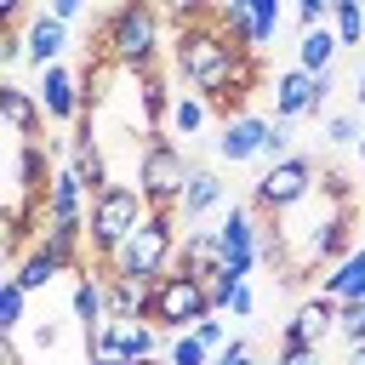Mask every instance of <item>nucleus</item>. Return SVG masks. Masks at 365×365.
Segmentation results:
<instances>
[{
	"label": "nucleus",
	"mask_w": 365,
	"mask_h": 365,
	"mask_svg": "<svg viewBox=\"0 0 365 365\" xmlns=\"http://www.w3.org/2000/svg\"><path fill=\"white\" fill-rule=\"evenodd\" d=\"M57 336H63V331H57L51 319H40V325H34V348H57Z\"/></svg>",
	"instance_id": "obj_37"
},
{
	"label": "nucleus",
	"mask_w": 365,
	"mask_h": 365,
	"mask_svg": "<svg viewBox=\"0 0 365 365\" xmlns=\"http://www.w3.org/2000/svg\"><path fill=\"white\" fill-rule=\"evenodd\" d=\"M86 365H137V359H131L125 348H114V342L103 336V342H91V348H86Z\"/></svg>",
	"instance_id": "obj_31"
},
{
	"label": "nucleus",
	"mask_w": 365,
	"mask_h": 365,
	"mask_svg": "<svg viewBox=\"0 0 365 365\" xmlns=\"http://www.w3.org/2000/svg\"><path fill=\"white\" fill-rule=\"evenodd\" d=\"M108 274V268H103ZM148 308H154V279H143V274H108V314H120V319H148Z\"/></svg>",
	"instance_id": "obj_17"
},
{
	"label": "nucleus",
	"mask_w": 365,
	"mask_h": 365,
	"mask_svg": "<svg viewBox=\"0 0 365 365\" xmlns=\"http://www.w3.org/2000/svg\"><path fill=\"white\" fill-rule=\"evenodd\" d=\"M188 171H194L188 148H177L165 131L148 137L143 154H137V188H143L148 211H177V200H182V188H188Z\"/></svg>",
	"instance_id": "obj_4"
},
{
	"label": "nucleus",
	"mask_w": 365,
	"mask_h": 365,
	"mask_svg": "<svg viewBox=\"0 0 365 365\" xmlns=\"http://www.w3.org/2000/svg\"><path fill=\"white\" fill-rule=\"evenodd\" d=\"M46 11H51V17H63V23H74V17L86 11V0H46Z\"/></svg>",
	"instance_id": "obj_36"
},
{
	"label": "nucleus",
	"mask_w": 365,
	"mask_h": 365,
	"mask_svg": "<svg viewBox=\"0 0 365 365\" xmlns=\"http://www.w3.org/2000/svg\"><path fill=\"white\" fill-rule=\"evenodd\" d=\"M148 217V200H143V188L137 182H114L108 194H97L91 200V222H86V240H91V251L108 262V251L137 228Z\"/></svg>",
	"instance_id": "obj_6"
},
{
	"label": "nucleus",
	"mask_w": 365,
	"mask_h": 365,
	"mask_svg": "<svg viewBox=\"0 0 365 365\" xmlns=\"http://www.w3.org/2000/svg\"><path fill=\"white\" fill-rule=\"evenodd\" d=\"M0 114H6V125H11L23 143H40V131H46V108H40V97H34L29 86L6 80V86H0Z\"/></svg>",
	"instance_id": "obj_13"
},
{
	"label": "nucleus",
	"mask_w": 365,
	"mask_h": 365,
	"mask_svg": "<svg viewBox=\"0 0 365 365\" xmlns=\"http://www.w3.org/2000/svg\"><path fill=\"white\" fill-rule=\"evenodd\" d=\"M57 274H68V262H63V257H57V251H51L46 240H34V245H29V251H23L17 262H11V279H17V285H23L29 297H34V291H46V285H51Z\"/></svg>",
	"instance_id": "obj_16"
},
{
	"label": "nucleus",
	"mask_w": 365,
	"mask_h": 365,
	"mask_svg": "<svg viewBox=\"0 0 365 365\" xmlns=\"http://www.w3.org/2000/svg\"><path fill=\"white\" fill-rule=\"evenodd\" d=\"M336 51H342V40H336L325 23H319V29H302V40H297V68H308V74H325Z\"/></svg>",
	"instance_id": "obj_21"
},
{
	"label": "nucleus",
	"mask_w": 365,
	"mask_h": 365,
	"mask_svg": "<svg viewBox=\"0 0 365 365\" xmlns=\"http://www.w3.org/2000/svg\"><path fill=\"white\" fill-rule=\"evenodd\" d=\"M68 165L80 171V182H86V194H91V200L114 188V177H108V160H103V148H86V154H68Z\"/></svg>",
	"instance_id": "obj_23"
},
{
	"label": "nucleus",
	"mask_w": 365,
	"mask_h": 365,
	"mask_svg": "<svg viewBox=\"0 0 365 365\" xmlns=\"http://www.w3.org/2000/svg\"><path fill=\"white\" fill-rule=\"evenodd\" d=\"M342 365H365V342H348V354H342Z\"/></svg>",
	"instance_id": "obj_38"
},
{
	"label": "nucleus",
	"mask_w": 365,
	"mask_h": 365,
	"mask_svg": "<svg viewBox=\"0 0 365 365\" xmlns=\"http://www.w3.org/2000/svg\"><path fill=\"white\" fill-rule=\"evenodd\" d=\"M205 314H217L211 308V291H205V279H194V274H160L154 279V308H148V319L165 331V336H177V331H194Z\"/></svg>",
	"instance_id": "obj_7"
},
{
	"label": "nucleus",
	"mask_w": 365,
	"mask_h": 365,
	"mask_svg": "<svg viewBox=\"0 0 365 365\" xmlns=\"http://www.w3.org/2000/svg\"><path fill=\"white\" fill-rule=\"evenodd\" d=\"M314 188H319V165H314L308 154H285V160L262 165V177L251 182V205H257L262 217H285V211L302 205Z\"/></svg>",
	"instance_id": "obj_5"
},
{
	"label": "nucleus",
	"mask_w": 365,
	"mask_h": 365,
	"mask_svg": "<svg viewBox=\"0 0 365 365\" xmlns=\"http://www.w3.org/2000/svg\"><path fill=\"white\" fill-rule=\"evenodd\" d=\"M336 336L365 342V302H336Z\"/></svg>",
	"instance_id": "obj_27"
},
{
	"label": "nucleus",
	"mask_w": 365,
	"mask_h": 365,
	"mask_svg": "<svg viewBox=\"0 0 365 365\" xmlns=\"http://www.w3.org/2000/svg\"><path fill=\"white\" fill-rule=\"evenodd\" d=\"M234 63H240V46L222 34L217 17H194V23H182V34H177V74H182L188 91H200L211 108L222 103Z\"/></svg>",
	"instance_id": "obj_1"
},
{
	"label": "nucleus",
	"mask_w": 365,
	"mask_h": 365,
	"mask_svg": "<svg viewBox=\"0 0 365 365\" xmlns=\"http://www.w3.org/2000/svg\"><path fill=\"white\" fill-rule=\"evenodd\" d=\"M354 148H359V165H365V131H359V143H354Z\"/></svg>",
	"instance_id": "obj_40"
},
{
	"label": "nucleus",
	"mask_w": 365,
	"mask_h": 365,
	"mask_svg": "<svg viewBox=\"0 0 365 365\" xmlns=\"http://www.w3.org/2000/svg\"><path fill=\"white\" fill-rule=\"evenodd\" d=\"M222 205H228V182H222V171L194 160L188 188H182V200H177V217H182V222H205V217L222 211Z\"/></svg>",
	"instance_id": "obj_12"
},
{
	"label": "nucleus",
	"mask_w": 365,
	"mask_h": 365,
	"mask_svg": "<svg viewBox=\"0 0 365 365\" xmlns=\"http://www.w3.org/2000/svg\"><path fill=\"white\" fill-rule=\"evenodd\" d=\"M291 154V125L285 120H268V148H262V160L274 165V160H285Z\"/></svg>",
	"instance_id": "obj_30"
},
{
	"label": "nucleus",
	"mask_w": 365,
	"mask_h": 365,
	"mask_svg": "<svg viewBox=\"0 0 365 365\" xmlns=\"http://www.w3.org/2000/svg\"><path fill=\"white\" fill-rule=\"evenodd\" d=\"M325 336H336V302L314 291V297H308V302L285 319L279 348H325Z\"/></svg>",
	"instance_id": "obj_10"
},
{
	"label": "nucleus",
	"mask_w": 365,
	"mask_h": 365,
	"mask_svg": "<svg viewBox=\"0 0 365 365\" xmlns=\"http://www.w3.org/2000/svg\"><path fill=\"white\" fill-rule=\"evenodd\" d=\"M359 131H365L359 114H331V120H325V143H336V148H342V143H359Z\"/></svg>",
	"instance_id": "obj_28"
},
{
	"label": "nucleus",
	"mask_w": 365,
	"mask_h": 365,
	"mask_svg": "<svg viewBox=\"0 0 365 365\" xmlns=\"http://www.w3.org/2000/svg\"><path fill=\"white\" fill-rule=\"evenodd\" d=\"M103 336H108L114 348H125L131 359H154V354H160V336H165V331H160L154 319H120V314H114Z\"/></svg>",
	"instance_id": "obj_19"
},
{
	"label": "nucleus",
	"mask_w": 365,
	"mask_h": 365,
	"mask_svg": "<svg viewBox=\"0 0 365 365\" xmlns=\"http://www.w3.org/2000/svg\"><path fill=\"white\" fill-rule=\"evenodd\" d=\"M268 365H279V359H268Z\"/></svg>",
	"instance_id": "obj_42"
},
{
	"label": "nucleus",
	"mask_w": 365,
	"mask_h": 365,
	"mask_svg": "<svg viewBox=\"0 0 365 365\" xmlns=\"http://www.w3.org/2000/svg\"><path fill=\"white\" fill-rule=\"evenodd\" d=\"M177 245H182V234H177V211H148L114 251H108V274H143V279H160V274H171L177 268Z\"/></svg>",
	"instance_id": "obj_3"
},
{
	"label": "nucleus",
	"mask_w": 365,
	"mask_h": 365,
	"mask_svg": "<svg viewBox=\"0 0 365 365\" xmlns=\"http://www.w3.org/2000/svg\"><path fill=\"white\" fill-rule=\"evenodd\" d=\"M251 34H257V51L279 34V0H251Z\"/></svg>",
	"instance_id": "obj_26"
},
{
	"label": "nucleus",
	"mask_w": 365,
	"mask_h": 365,
	"mask_svg": "<svg viewBox=\"0 0 365 365\" xmlns=\"http://www.w3.org/2000/svg\"><path fill=\"white\" fill-rule=\"evenodd\" d=\"M354 103L365 108V63H359V74H354Z\"/></svg>",
	"instance_id": "obj_39"
},
{
	"label": "nucleus",
	"mask_w": 365,
	"mask_h": 365,
	"mask_svg": "<svg viewBox=\"0 0 365 365\" xmlns=\"http://www.w3.org/2000/svg\"><path fill=\"white\" fill-rule=\"evenodd\" d=\"M205 125H211V103H205L200 91H177V97H171V114H165V131H177V137L188 143V137H200Z\"/></svg>",
	"instance_id": "obj_20"
},
{
	"label": "nucleus",
	"mask_w": 365,
	"mask_h": 365,
	"mask_svg": "<svg viewBox=\"0 0 365 365\" xmlns=\"http://www.w3.org/2000/svg\"><path fill=\"white\" fill-rule=\"evenodd\" d=\"M262 148H268V120L262 114H228L217 125V160L240 165V160H262Z\"/></svg>",
	"instance_id": "obj_11"
},
{
	"label": "nucleus",
	"mask_w": 365,
	"mask_h": 365,
	"mask_svg": "<svg viewBox=\"0 0 365 365\" xmlns=\"http://www.w3.org/2000/svg\"><path fill=\"white\" fill-rule=\"evenodd\" d=\"M274 120H285V125H297V120H319V80L308 74V68H285V74H274Z\"/></svg>",
	"instance_id": "obj_9"
},
{
	"label": "nucleus",
	"mask_w": 365,
	"mask_h": 365,
	"mask_svg": "<svg viewBox=\"0 0 365 365\" xmlns=\"http://www.w3.org/2000/svg\"><path fill=\"white\" fill-rule=\"evenodd\" d=\"M34 97H40L46 120H57V125H74V120L86 114V80H80L68 63H51V68H40V86H34Z\"/></svg>",
	"instance_id": "obj_8"
},
{
	"label": "nucleus",
	"mask_w": 365,
	"mask_h": 365,
	"mask_svg": "<svg viewBox=\"0 0 365 365\" xmlns=\"http://www.w3.org/2000/svg\"><path fill=\"white\" fill-rule=\"evenodd\" d=\"M279 365H325V348H279Z\"/></svg>",
	"instance_id": "obj_35"
},
{
	"label": "nucleus",
	"mask_w": 365,
	"mask_h": 365,
	"mask_svg": "<svg viewBox=\"0 0 365 365\" xmlns=\"http://www.w3.org/2000/svg\"><path fill=\"white\" fill-rule=\"evenodd\" d=\"M23 40H29V63H34V68H51V63H63V51H68V23L51 17V11H34L29 29H23Z\"/></svg>",
	"instance_id": "obj_14"
},
{
	"label": "nucleus",
	"mask_w": 365,
	"mask_h": 365,
	"mask_svg": "<svg viewBox=\"0 0 365 365\" xmlns=\"http://www.w3.org/2000/svg\"><path fill=\"white\" fill-rule=\"evenodd\" d=\"M97 57H108L125 74L160 68V11L148 0H120L97 29Z\"/></svg>",
	"instance_id": "obj_2"
},
{
	"label": "nucleus",
	"mask_w": 365,
	"mask_h": 365,
	"mask_svg": "<svg viewBox=\"0 0 365 365\" xmlns=\"http://www.w3.org/2000/svg\"><path fill=\"white\" fill-rule=\"evenodd\" d=\"M228 314H234V319H251V314H257V291H251V279H245V285H234Z\"/></svg>",
	"instance_id": "obj_33"
},
{
	"label": "nucleus",
	"mask_w": 365,
	"mask_h": 365,
	"mask_svg": "<svg viewBox=\"0 0 365 365\" xmlns=\"http://www.w3.org/2000/svg\"><path fill=\"white\" fill-rule=\"evenodd\" d=\"M217 268H222V240H217V228H182V245H177V274L205 279V274H217Z\"/></svg>",
	"instance_id": "obj_15"
},
{
	"label": "nucleus",
	"mask_w": 365,
	"mask_h": 365,
	"mask_svg": "<svg viewBox=\"0 0 365 365\" xmlns=\"http://www.w3.org/2000/svg\"><path fill=\"white\" fill-rule=\"evenodd\" d=\"M211 359H217V354H211L194 331H177V336L165 342V365H211Z\"/></svg>",
	"instance_id": "obj_25"
},
{
	"label": "nucleus",
	"mask_w": 365,
	"mask_h": 365,
	"mask_svg": "<svg viewBox=\"0 0 365 365\" xmlns=\"http://www.w3.org/2000/svg\"><path fill=\"white\" fill-rule=\"evenodd\" d=\"M331 6H336V0H297V23H302V29H319V23L331 17Z\"/></svg>",
	"instance_id": "obj_32"
},
{
	"label": "nucleus",
	"mask_w": 365,
	"mask_h": 365,
	"mask_svg": "<svg viewBox=\"0 0 365 365\" xmlns=\"http://www.w3.org/2000/svg\"><path fill=\"white\" fill-rule=\"evenodd\" d=\"M331 34L342 46H359L365 40V0H336L331 6Z\"/></svg>",
	"instance_id": "obj_24"
},
{
	"label": "nucleus",
	"mask_w": 365,
	"mask_h": 365,
	"mask_svg": "<svg viewBox=\"0 0 365 365\" xmlns=\"http://www.w3.org/2000/svg\"><path fill=\"white\" fill-rule=\"evenodd\" d=\"M23 319H29V291L6 274V279H0V336H17Z\"/></svg>",
	"instance_id": "obj_22"
},
{
	"label": "nucleus",
	"mask_w": 365,
	"mask_h": 365,
	"mask_svg": "<svg viewBox=\"0 0 365 365\" xmlns=\"http://www.w3.org/2000/svg\"><path fill=\"white\" fill-rule=\"evenodd\" d=\"M211 365H257V354H251V342H245V336H234V342H228Z\"/></svg>",
	"instance_id": "obj_34"
},
{
	"label": "nucleus",
	"mask_w": 365,
	"mask_h": 365,
	"mask_svg": "<svg viewBox=\"0 0 365 365\" xmlns=\"http://www.w3.org/2000/svg\"><path fill=\"white\" fill-rule=\"evenodd\" d=\"M137 365H165V354H154V359H137Z\"/></svg>",
	"instance_id": "obj_41"
},
{
	"label": "nucleus",
	"mask_w": 365,
	"mask_h": 365,
	"mask_svg": "<svg viewBox=\"0 0 365 365\" xmlns=\"http://www.w3.org/2000/svg\"><path fill=\"white\" fill-rule=\"evenodd\" d=\"M319 297H331V302H365V245L348 251L336 268L319 274Z\"/></svg>",
	"instance_id": "obj_18"
},
{
	"label": "nucleus",
	"mask_w": 365,
	"mask_h": 365,
	"mask_svg": "<svg viewBox=\"0 0 365 365\" xmlns=\"http://www.w3.org/2000/svg\"><path fill=\"white\" fill-rule=\"evenodd\" d=\"M194 336H200V342H205L211 354H222V348L234 342V336H228V319H217V314H205V319L194 325Z\"/></svg>",
	"instance_id": "obj_29"
}]
</instances>
